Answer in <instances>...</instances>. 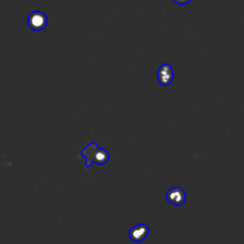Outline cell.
I'll list each match as a JSON object with an SVG mask.
<instances>
[{
	"instance_id": "6da1fadb",
	"label": "cell",
	"mask_w": 244,
	"mask_h": 244,
	"mask_svg": "<svg viewBox=\"0 0 244 244\" xmlns=\"http://www.w3.org/2000/svg\"><path fill=\"white\" fill-rule=\"evenodd\" d=\"M1 166L3 168H11L13 166V161L8 157L6 155H4L2 157H1Z\"/></svg>"
},
{
	"instance_id": "7a4b0ae2",
	"label": "cell",
	"mask_w": 244,
	"mask_h": 244,
	"mask_svg": "<svg viewBox=\"0 0 244 244\" xmlns=\"http://www.w3.org/2000/svg\"><path fill=\"white\" fill-rule=\"evenodd\" d=\"M193 158L195 159V160H199V159H201L202 158V155H201V153L200 152H195V154H194V157Z\"/></svg>"
}]
</instances>
